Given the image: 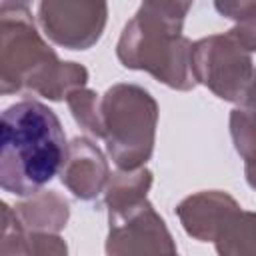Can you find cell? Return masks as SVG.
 Masks as SVG:
<instances>
[{"label":"cell","instance_id":"18","mask_svg":"<svg viewBox=\"0 0 256 256\" xmlns=\"http://www.w3.org/2000/svg\"><path fill=\"white\" fill-rule=\"evenodd\" d=\"M248 52H256V14L248 16L242 22H236L232 30H228Z\"/></svg>","mask_w":256,"mask_h":256},{"label":"cell","instance_id":"9","mask_svg":"<svg viewBox=\"0 0 256 256\" xmlns=\"http://www.w3.org/2000/svg\"><path fill=\"white\" fill-rule=\"evenodd\" d=\"M60 180L78 200H94L110 180L108 160L92 140L76 136L68 144Z\"/></svg>","mask_w":256,"mask_h":256},{"label":"cell","instance_id":"16","mask_svg":"<svg viewBox=\"0 0 256 256\" xmlns=\"http://www.w3.org/2000/svg\"><path fill=\"white\" fill-rule=\"evenodd\" d=\"M64 240L54 232H28V254H66Z\"/></svg>","mask_w":256,"mask_h":256},{"label":"cell","instance_id":"11","mask_svg":"<svg viewBox=\"0 0 256 256\" xmlns=\"http://www.w3.org/2000/svg\"><path fill=\"white\" fill-rule=\"evenodd\" d=\"M152 186V172L146 166L124 170L118 168L116 174H110V180L104 190V204L108 210L130 204L134 200L146 198Z\"/></svg>","mask_w":256,"mask_h":256},{"label":"cell","instance_id":"8","mask_svg":"<svg viewBox=\"0 0 256 256\" xmlns=\"http://www.w3.org/2000/svg\"><path fill=\"white\" fill-rule=\"evenodd\" d=\"M240 210V204L228 192L204 190L186 196L176 206V216L188 236L200 242H216L224 226Z\"/></svg>","mask_w":256,"mask_h":256},{"label":"cell","instance_id":"17","mask_svg":"<svg viewBox=\"0 0 256 256\" xmlns=\"http://www.w3.org/2000/svg\"><path fill=\"white\" fill-rule=\"evenodd\" d=\"M214 8L220 16L234 22H242L256 14V0H214Z\"/></svg>","mask_w":256,"mask_h":256},{"label":"cell","instance_id":"2","mask_svg":"<svg viewBox=\"0 0 256 256\" xmlns=\"http://www.w3.org/2000/svg\"><path fill=\"white\" fill-rule=\"evenodd\" d=\"M190 6L192 0H142L116 44L122 66L144 70L174 90H192L198 84L192 72V42L182 34Z\"/></svg>","mask_w":256,"mask_h":256},{"label":"cell","instance_id":"10","mask_svg":"<svg viewBox=\"0 0 256 256\" xmlns=\"http://www.w3.org/2000/svg\"><path fill=\"white\" fill-rule=\"evenodd\" d=\"M16 212L28 232H54L58 234L70 216V208L64 196L54 190H40L18 202Z\"/></svg>","mask_w":256,"mask_h":256},{"label":"cell","instance_id":"7","mask_svg":"<svg viewBox=\"0 0 256 256\" xmlns=\"http://www.w3.org/2000/svg\"><path fill=\"white\" fill-rule=\"evenodd\" d=\"M108 0H40L38 26L54 44L68 50L94 46L106 28Z\"/></svg>","mask_w":256,"mask_h":256},{"label":"cell","instance_id":"21","mask_svg":"<svg viewBox=\"0 0 256 256\" xmlns=\"http://www.w3.org/2000/svg\"><path fill=\"white\" fill-rule=\"evenodd\" d=\"M244 174H246L248 184L256 190V166H244Z\"/></svg>","mask_w":256,"mask_h":256},{"label":"cell","instance_id":"19","mask_svg":"<svg viewBox=\"0 0 256 256\" xmlns=\"http://www.w3.org/2000/svg\"><path fill=\"white\" fill-rule=\"evenodd\" d=\"M240 106H244V108H248L252 114H256V74H254L252 82L248 84V88H246V92H244V98H242Z\"/></svg>","mask_w":256,"mask_h":256},{"label":"cell","instance_id":"14","mask_svg":"<svg viewBox=\"0 0 256 256\" xmlns=\"http://www.w3.org/2000/svg\"><path fill=\"white\" fill-rule=\"evenodd\" d=\"M230 136L244 166H256V114L248 108H234L230 114Z\"/></svg>","mask_w":256,"mask_h":256},{"label":"cell","instance_id":"1","mask_svg":"<svg viewBox=\"0 0 256 256\" xmlns=\"http://www.w3.org/2000/svg\"><path fill=\"white\" fill-rule=\"evenodd\" d=\"M68 142L64 128L46 104L20 100L8 106L0 122V186L16 196L40 192L64 164Z\"/></svg>","mask_w":256,"mask_h":256},{"label":"cell","instance_id":"4","mask_svg":"<svg viewBox=\"0 0 256 256\" xmlns=\"http://www.w3.org/2000/svg\"><path fill=\"white\" fill-rule=\"evenodd\" d=\"M60 62L40 36L28 8L0 10V92H32Z\"/></svg>","mask_w":256,"mask_h":256},{"label":"cell","instance_id":"6","mask_svg":"<svg viewBox=\"0 0 256 256\" xmlns=\"http://www.w3.org/2000/svg\"><path fill=\"white\" fill-rule=\"evenodd\" d=\"M108 254H176V244L154 206L146 200L108 210Z\"/></svg>","mask_w":256,"mask_h":256},{"label":"cell","instance_id":"5","mask_svg":"<svg viewBox=\"0 0 256 256\" xmlns=\"http://www.w3.org/2000/svg\"><path fill=\"white\" fill-rule=\"evenodd\" d=\"M192 72L196 82L218 98L240 104L256 68L252 52L226 32L192 42Z\"/></svg>","mask_w":256,"mask_h":256},{"label":"cell","instance_id":"20","mask_svg":"<svg viewBox=\"0 0 256 256\" xmlns=\"http://www.w3.org/2000/svg\"><path fill=\"white\" fill-rule=\"evenodd\" d=\"M32 0H2V10L6 8H28Z\"/></svg>","mask_w":256,"mask_h":256},{"label":"cell","instance_id":"15","mask_svg":"<svg viewBox=\"0 0 256 256\" xmlns=\"http://www.w3.org/2000/svg\"><path fill=\"white\" fill-rule=\"evenodd\" d=\"M2 206V224H0V254L12 256V254H28V230L22 224L16 208L8 206L6 202Z\"/></svg>","mask_w":256,"mask_h":256},{"label":"cell","instance_id":"12","mask_svg":"<svg viewBox=\"0 0 256 256\" xmlns=\"http://www.w3.org/2000/svg\"><path fill=\"white\" fill-rule=\"evenodd\" d=\"M218 254L256 256V212L240 210L216 238Z\"/></svg>","mask_w":256,"mask_h":256},{"label":"cell","instance_id":"3","mask_svg":"<svg viewBox=\"0 0 256 256\" xmlns=\"http://www.w3.org/2000/svg\"><path fill=\"white\" fill-rule=\"evenodd\" d=\"M100 106L104 124L102 140L112 162L124 170L144 166L156 142V100L146 88L120 82L104 92Z\"/></svg>","mask_w":256,"mask_h":256},{"label":"cell","instance_id":"13","mask_svg":"<svg viewBox=\"0 0 256 256\" xmlns=\"http://www.w3.org/2000/svg\"><path fill=\"white\" fill-rule=\"evenodd\" d=\"M100 100L102 98H98V94L86 86L76 88L66 96V102H68V108H70L74 120L80 124V128H84L94 138L104 136Z\"/></svg>","mask_w":256,"mask_h":256}]
</instances>
